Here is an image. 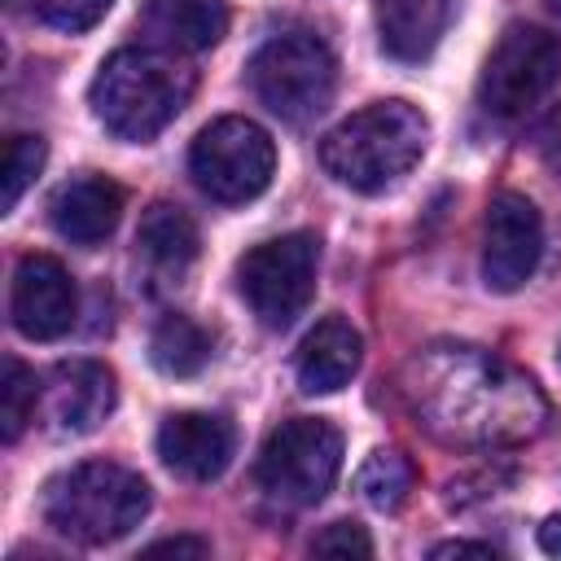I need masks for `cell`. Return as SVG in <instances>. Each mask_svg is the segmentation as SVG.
Wrapping results in <instances>:
<instances>
[{"instance_id": "6da1fadb", "label": "cell", "mask_w": 561, "mask_h": 561, "mask_svg": "<svg viewBox=\"0 0 561 561\" xmlns=\"http://www.w3.org/2000/svg\"><path fill=\"white\" fill-rule=\"evenodd\" d=\"M403 394L430 434L460 447L526 443L548 421L535 381L478 346H425L403 373Z\"/></svg>"}, {"instance_id": "7a4b0ae2", "label": "cell", "mask_w": 561, "mask_h": 561, "mask_svg": "<svg viewBox=\"0 0 561 561\" xmlns=\"http://www.w3.org/2000/svg\"><path fill=\"white\" fill-rule=\"evenodd\" d=\"M193 96V70L167 53V48H118L101 61L88 101L101 127L118 140L145 145L162 127L175 123V114Z\"/></svg>"}, {"instance_id": "3957f363", "label": "cell", "mask_w": 561, "mask_h": 561, "mask_svg": "<svg viewBox=\"0 0 561 561\" xmlns=\"http://www.w3.org/2000/svg\"><path fill=\"white\" fill-rule=\"evenodd\" d=\"M430 123L408 101H373L342 118L320 140V167L355 188V193H381L399 184L425 153Z\"/></svg>"}, {"instance_id": "277c9868", "label": "cell", "mask_w": 561, "mask_h": 561, "mask_svg": "<svg viewBox=\"0 0 561 561\" xmlns=\"http://www.w3.org/2000/svg\"><path fill=\"white\" fill-rule=\"evenodd\" d=\"M149 513V482L114 460H83L44 486V522L83 548L131 535Z\"/></svg>"}, {"instance_id": "5b68a950", "label": "cell", "mask_w": 561, "mask_h": 561, "mask_svg": "<svg viewBox=\"0 0 561 561\" xmlns=\"http://www.w3.org/2000/svg\"><path fill=\"white\" fill-rule=\"evenodd\" d=\"M250 88L276 118L307 123L324 114V105L333 101V88H337L333 48L311 31L272 35L250 57Z\"/></svg>"}, {"instance_id": "8992f818", "label": "cell", "mask_w": 561, "mask_h": 561, "mask_svg": "<svg viewBox=\"0 0 561 561\" xmlns=\"http://www.w3.org/2000/svg\"><path fill=\"white\" fill-rule=\"evenodd\" d=\"M188 175L210 202H254L276 175V145L254 118L224 114L197 131L188 149Z\"/></svg>"}, {"instance_id": "52a82bcc", "label": "cell", "mask_w": 561, "mask_h": 561, "mask_svg": "<svg viewBox=\"0 0 561 561\" xmlns=\"http://www.w3.org/2000/svg\"><path fill=\"white\" fill-rule=\"evenodd\" d=\"M342 469V434L320 416L280 421L259 451V486L294 508L320 504Z\"/></svg>"}, {"instance_id": "ba28073f", "label": "cell", "mask_w": 561, "mask_h": 561, "mask_svg": "<svg viewBox=\"0 0 561 561\" xmlns=\"http://www.w3.org/2000/svg\"><path fill=\"white\" fill-rule=\"evenodd\" d=\"M316 272H320V241L311 232H285L241 254L237 289L245 307L259 316V324L289 329L316 294Z\"/></svg>"}, {"instance_id": "9c48e42d", "label": "cell", "mask_w": 561, "mask_h": 561, "mask_svg": "<svg viewBox=\"0 0 561 561\" xmlns=\"http://www.w3.org/2000/svg\"><path fill=\"white\" fill-rule=\"evenodd\" d=\"M557 79H561V35L530 26V22H517L491 48L482 79H478V101L495 118H517Z\"/></svg>"}, {"instance_id": "30bf717a", "label": "cell", "mask_w": 561, "mask_h": 561, "mask_svg": "<svg viewBox=\"0 0 561 561\" xmlns=\"http://www.w3.org/2000/svg\"><path fill=\"white\" fill-rule=\"evenodd\" d=\"M543 259V219L530 197L495 193L482 228V280L495 294L522 289Z\"/></svg>"}, {"instance_id": "8fae6325", "label": "cell", "mask_w": 561, "mask_h": 561, "mask_svg": "<svg viewBox=\"0 0 561 561\" xmlns=\"http://www.w3.org/2000/svg\"><path fill=\"white\" fill-rule=\"evenodd\" d=\"M9 311H13V329L22 337L53 342V337L70 333V324L79 316V289L53 254H26L13 272Z\"/></svg>"}, {"instance_id": "7c38bea8", "label": "cell", "mask_w": 561, "mask_h": 561, "mask_svg": "<svg viewBox=\"0 0 561 561\" xmlns=\"http://www.w3.org/2000/svg\"><path fill=\"white\" fill-rule=\"evenodd\" d=\"M39 403L53 430L61 434H92L118 403L114 373L96 359H66L39 386Z\"/></svg>"}, {"instance_id": "4fadbf2b", "label": "cell", "mask_w": 561, "mask_h": 561, "mask_svg": "<svg viewBox=\"0 0 561 561\" xmlns=\"http://www.w3.org/2000/svg\"><path fill=\"white\" fill-rule=\"evenodd\" d=\"M237 430L215 412H175L158 430V456L188 482H210L232 465Z\"/></svg>"}, {"instance_id": "5bb4252c", "label": "cell", "mask_w": 561, "mask_h": 561, "mask_svg": "<svg viewBox=\"0 0 561 561\" xmlns=\"http://www.w3.org/2000/svg\"><path fill=\"white\" fill-rule=\"evenodd\" d=\"M53 228L75 245H101L123 219V188L105 175H75L48 202Z\"/></svg>"}, {"instance_id": "9a60e30c", "label": "cell", "mask_w": 561, "mask_h": 561, "mask_svg": "<svg viewBox=\"0 0 561 561\" xmlns=\"http://www.w3.org/2000/svg\"><path fill=\"white\" fill-rule=\"evenodd\" d=\"M140 31L153 39V48L202 53V48H215L224 39L228 4L224 0H145Z\"/></svg>"}, {"instance_id": "2e32d148", "label": "cell", "mask_w": 561, "mask_h": 561, "mask_svg": "<svg viewBox=\"0 0 561 561\" xmlns=\"http://www.w3.org/2000/svg\"><path fill=\"white\" fill-rule=\"evenodd\" d=\"M364 359V337L342 316H324L298 346V386L307 394H333L342 390Z\"/></svg>"}, {"instance_id": "e0dca14e", "label": "cell", "mask_w": 561, "mask_h": 561, "mask_svg": "<svg viewBox=\"0 0 561 561\" xmlns=\"http://www.w3.org/2000/svg\"><path fill=\"white\" fill-rule=\"evenodd\" d=\"M373 9L377 39L394 61H425L451 22V0H373Z\"/></svg>"}, {"instance_id": "ac0fdd59", "label": "cell", "mask_w": 561, "mask_h": 561, "mask_svg": "<svg viewBox=\"0 0 561 561\" xmlns=\"http://www.w3.org/2000/svg\"><path fill=\"white\" fill-rule=\"evenodd\" d=\"M136 245L149 263H158L167 272H184L197 259V224L188 219V210H180L171 202H153L140 215Z\"/></svg>"}, {"instance_id": "d6986e66", "label": "cell", "mask_w": 561, "mask_h": 561, "mask_svg": "<svg viewBox=\"0 0 561 561\" xmlns=\"http://www.w3.org/2000/svg\"><path fill=\"white\" fill-rule=\"evenodd\" d=\"M149 359L167 377H193L210 359V333L193 316H162L149 333Z\"/></svg>"}, {"instance_id": "ffe728a7", "label": "cell", "mask_w": 561, "mask_h": 561, "mask_svg": "<svg viewBox=\"0 0 561 561\" xmlns=\"http://www.w3.org/2000/svg\"><path fill=\"white\" fill-rule=\"evenodd\" d=\"M412 482H416V469L399 451H373L355 473V491L364 495V504L381 513H394L412 495Z\"/></svg>"}, {"instance_id": "44dd1931", "label": "cell", "mask_w": 561, "mask_h": 561, "mask_svg": "<svg viewBox=\"0 0 561 561\" xmlns=\"http://www.w3.org/2000/svg\"><path fill=\"white\" fill-rule=\"evenodd\" d=\"M35 403H39V381L35 373L22 364V359H4V381H0V434L4 443H18L26 421L35 416Z\"/></svg>"}, {"instance_id": "7402d4cb", "label": "cell", "mask_w": 561, "mask_h": 561, "mask_svg": "<svg viewBox=\"0 0 561 561\" xmlns=\"http://www.w3.org/2000/svg\"><path fill=\"white\" fill-rule=\"evenodd\" d=\"M48 145L39 136H13L4 145V171H0V210H13L22 202V193L35 184V175L44 171Z\"/></svg>"}, {"instance_id": "603a6c76", "label": "cell", "mask_w": 561, "mask_h": 561, "mask_svg": "<svg viewBox=\"0 0 561 561\" xmlns=\"http://www.w3.org/2000/svg\"><path fill=\"white\" fill-rule=\"evenodd\" d=\"M114 0H31L35 18L48 22L53 31H66V35H79L88 26H96L105 13H110Z\"/></svg>"}, {"instance_id": "cb8c5ba5", "label": "cell", "mask_w": 561, "mask_h": 561, "mask_svg": "<svg viewBox=\"0 0 561 561\" xmlns=\"http://www.w3.org/2000/svg\"><path fill=\"white\" fill-rule=\"evenodd\" d=\"M316 557H373V539L359 522H329L316 539H311Z\"/></svg>"}, {"instance_id": "d4e9b609", "label": "cell", "mask_w": 561, "mask_h": 561, "mask_svg": "<svg viewBox=\"0 0 561 561\" xmlns=\"http://www.w3.org/2000/svg\"><path fill=\"white\" fill-rule=\"evenodd\" d=\"M210 543L206 539H193V535H180V539H158L145 548V557H206Z\"/></svg>"}, {"instance_id": "484cf974", "label": "cell", "mask_w": 561, "mask_h": 561, "mask_svg": "<svg viewBox=\"0 0 561 561\" xmlns=\"http://www.w3.org/2000/svg\"><path fill=\"white\" fill-rule=\"evenodd\" d=\"M430 557H495L491 543H473V539H447V543H434Z\"/></svg>"}, {"instance_id": "4316f807", "label": "cell", "mask_w": 561, "mask_h": 561, "mask_svg": "<svg viewBox=\"0 0 561 561\" xmlns=\"http://www.w3.org/2000/svg\"><path fill=\"white\" fill-rule=\"evenodd\" d=\"M539 548H543L548 557H561V513L539 526Z\"/></svg>"}, {"instance_id": "83f0119b", "label": "cell", "mask_w": 561, "mask_h": 561, "mask_svg": "<svg viewBox=\"0 0 561 561\" xmlns=\"http://www.w3.org/2000/svg\"><path fill=\"white\" fill-rule=\"evenodd\" d=\"M548 9H552V13H557V18H561V0H548Z\"/></svg>"}]
</instances>
